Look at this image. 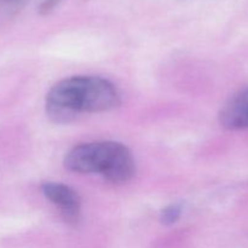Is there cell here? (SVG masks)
<instances>
[{
  "instance_id": "2",
  "label": "cell",
  "mask_w": 248,
  "mask_h": 248,
  "mask_svg": "<svg viewBox=\"0 0 248 248\" xmlns=\"http://www.w3.org/2000/svg\"><path fill=\"white\" fill-rule=\"evenodd\" d=\"M64 166L75 173L99 174L114 184L127 183L136 174V161L131 150L113 140L77 145L65 155Z\"/></svg>"
},
{
  "instance_id": "3",
  "label": "cell",
  "mask_w": 248,
  "mask_h": 248,
  "mask_svg": "<svg viewBox=\"0 0 248 248\" xmlns=\"http://www.w3.org/2000/svg\"><path fill=\"white\" fill-rule=\"evenodd\" d=\"M41 191L45 198L58 208L65 222L78 224L81 215V200L74 189L62 183L46 182L41 186Z\"/></svg>"
},
{
  "instance_id": "5",
  "label": "cell",
  "mask_w": 248,
  "mask_h": 248,
  "mask_svg": "<svg viewBox=\"0 0 248 248\" xmlns=\"http://www.w3.org/2000/svg\"><path fill=\"white\" fill-rule=\"evenodd\" d=\"M28 1L29 0H0V23L16 16Z\"/></svg>"
},
{
  "instance_id": "1",
  "label": "cell",
  "mask_w": 248,
  "mask_h": 248,
  "mask_svg": "<svg viewBox=\"0 0 248 248\" xmlns=\"http://www.w3.org/2000/svg\"><path fill=\"white\" fill-rule=\"evenodd\" d=\"M113 82L101 77L79 75L61 80L46 94V114L57 124H68L81 114L104 113L120 106Z\"/></svg>"
},
{
  "instance_id": "6",
  "label": "cell",
  "mask_w": 248,
  "mask_h": 248,
  "mask_svg": "<svg viewBox=\"0 0 248 248\" xmlns=\"http://www.w3.org/2000/svg\"><path fill=\"white\" fill-rule=\"evenodd\" d=\"M182 206L179 203H172L165 207L160 213V222L164 225H172L181 218Z\"/></svg>"
},
{
  "instance_id": "4",
  "label": "cell",
  "mask_w": 248,
  "mask_h": 248,
  "mask_svg": "<svg viewBox=\"0 0 248 248\" xmlns=\"http://www.w3.org/2000/svg\"><path fill=\"white\" fill-rule=\"evenodd\" d=\"M219 123L227 130L248 128V89L228 99L219 111Z\"/></svg>"
}]
</instances>
